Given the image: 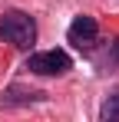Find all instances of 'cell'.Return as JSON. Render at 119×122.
<instances>
[{
  "label": "cell",
  "instance_id": "cell-3",
  "mask_svg": "<svg viewBox=\"0 0 119 122\" xmlns=\"http://www.w3.org/2000/svg\"><path fill=\"white\" fill-rule=\"evenodd\" d=\"M66 40L73 43L76 50H86V53H93L99 43V23L93 20V17H76V20L70 23V30H66Z\"/></svg>",
  "mask_w": 119,
  "mask_h": 122
},
{
  "label": "cell",
  "instance_id": "cell-6",
  "mask_svg": "<svg viewBox=\"0 0 119 122\" xmlns=\"http://www.w3.org/2000/svg\"><path fill=\"white\" fill-rule=\"evenodd\" d=\"M99 119H119V89H113L109 96H106V102H103V109H99Z\"/></svg>",
  "mask_w": 119,
  "mask_h": 122
},
{
  "label": "cell",
  "instance_id": "cell-2",
  "mask_svg": "<svg viewBox=\"0 0 119 122\" xmlns=\"http://www.w3.org/2000/svg\"><path fill=\"white\" fill-rule=\"evenodd\" d=\"M23 69H30L37 76H63V73L73 69V60H70L66 50H46V53H33Z\"/></svg>",
  "mask_w": 119,
  "mask_h": 122
},
{
  "label": "cell",
  "instance_id": "cell-5",
  "mask_svg": "<svg viewBox=\"0 0 119 122\" xmlns=\"http://www.w3.org/2000/svg\"><path fill=\"white\" fill-rule=\"evenodd\" d=\"M96 63H99V69H103V73H116V69H119V36L106 46V53H103V56H96Z\"/></svg>",
  "mask_w": 119,
  "mask_h": 122
},
{
  "label": "cell",
  "instance_id": "cell-1",
  "mask_svg": "<svg viewBox=\"0 0 119 122\" xmlns=\"http://www.w3.org/2000/svg\"><path fill=\"white\" fill-rule=\"evenodd\" d=\"M0 36L7 43H13L17 50H27V46H33V40H37V23H33L30 13L7 10L0 17Z\"/></svg>",
  "mask_w": 119,
  "mask_h": 122
},
{
  "label": "cell",
  "instance_id": "cell-4",
  "mask_svg": "<svg viewBox=\"0 0 119 122\" xmlns=\"http://www.w3.org/2000/svg\"><path fill=\"white\" fill-rule=\"evenodd\" d=\"M43 99V92L37 89H20V86H10L7 92H3V106H20V102H40Z\"/></svg>",
  "mask_w": 119,
  "mask_h": 122
}]
</instances>
